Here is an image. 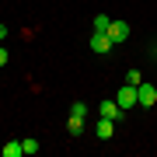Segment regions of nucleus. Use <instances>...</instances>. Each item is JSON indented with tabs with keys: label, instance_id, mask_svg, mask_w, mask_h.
Returning a JSON list of instances; mask_svg holds the SVG:
<instances>
[{
	"label": "nucleus",
	"instance_id": "nucleus-14",
	"mask_svg": "<svg viewBox=\"0 0 157 157\" xmlns=\"http://www.w3.org/2000/svg\"><path fill=\"white\" fill-rule=\"evenodd\" d=\"M7 39V25H0V42H4Z\"/></svg>",
	"mask_w": 157,
	"mask_h": 157
},
{
	"label": "nucleus",
	"instance_id": "nucleus-4",
	"mask_svg": "<svg viewBox=\"0 0 157 157\" xmlns=\"http://www.w3.org/2000/svg\"><path fill=\"white\" fill-rule=\"evenodd\" d=\"M98 115H101V119H122L126 112L119 108V101H115V98H105V101H101V108H98Z\"/></svg>",
	"mask_w": 157,
	"mask_h": 157
},
{
	"label": "nucleus",
	"instance_id": "nucleus-7",
	"mask_svg": "<svg viewBox=\"0 0 157 157\" xmlns=\"http://www.w3.org/2000/svg\"><path fill=\"white\" fill-rule=\"evenodd\" d=\"M0 154H4V157H21V154H25V147L17 143V140H7L4 147H0Z\"/></svg>",
	"mask_w": 157,
	"mask_h": 157
},
{
	"label": "nucleus",
	"instance_id": "nucleus-13",
	"mask_svg": "<svg viewBox=\"0 0 157 157\" xmlns=\"http://www.w3.org/2000/svg\"><path fill=\"white\" fill-rule=\"evenodd\" d=\"M7 59H11V56H7V49H4V45H0V67H7Z\"/></svg>",
	"mask_w": 157,
	"mask_h": 157
},
{
	"label": "nucleus",
	"instance_id": "nucleus-3",
	"mask_svg": "<svg viewBox=\"0 0 157 157\" xmlns=\"http://www.w3.org/2000/svg\"><path fill=\"white\" fill-rule=\"evenodd\" d=\"M105 35H108V39H112L115 45H119V42H126V39H129V21H112Z\"/></svg>",
	"mask_w": 157,
	"mask_h": 157
},
{
	"label": "nucleus",
	"instance_id": "nucleus-11",
	"mask_svg": "<svg viewBox=\"0 0 157 157\" xmlns=\"http://www.w3.org/2000/svg\"><path fill=\"white\" fill-rule=\"evenodd\" d=\"M70 115L84 119V115H87V101H73V105H70Z\"/></svg>",
	"mask_w": 157,
	"mask_h": 157
},
{
	"label": "nucleus",
	"instance_id": "nucleus-1",
	"mask_svg": "<svg viewBox=\"0 0 157 157\" xmlns=\"http://www.w3.org/2000/svg\"><path fill=\"white\" fill-rule=\"evenodd\" d=\"M115 101H119V108H122V112H129L133 105H140V91H136L133 84H126L122 91H115Z\"/></svg>",
	"mask_w": 157,
	"mask_h": 157
},
{
	"label": "nucleus",
	"instance_id": "nucleus-9",
	"mask_svg": "<svg viewBox=\"0 0 157 157\" xmlns=\"http://www.w3.org/2000/svg\"><path fill=\"white\" fill-rule=\"evenodd\" d=\"M108 25H112L108 14H94V32H108Z\"/></svg>",
	"mask_w": 157,
	"mask_h": 157
},
{
	"label": "nucleus",
	"instance_id": "nucleus-15",
	"mask_svg": "<svg viewBox=\"0 0 157 157\" xmlns=\"http://www.w3.org/2000/svg\"><path fill=\"white\" fill-rule=\"evenodd\" d=\"M154 52H157V49H154Z\"/></svg>",
	"mask_w": 157,
	"mask_h": 157
},
{
	"label": "nucleus",
	"instance_id": "nucleus-6",
	"mask_svg": "<svg viewBox=\"0 0 157 157\" xmlns=\"http://www.w3.org/2000/svg\"><path fill=\"white\" fill-rule=\"evenodd\" d=\"M94 133H98V140H112L115 136V119H98Z\"/></svg>",
	"mask_w": 157,
	"mask_h": 157
},
{
	"label": "nucleus",
	"instance_id": "nucleus-8",
	"mask_svg": "<svg viewBox=\"0 0 157 157\" xmlns=\"http://www.w3.org/2000/svg\"><path fill=\"white\" fill-rule=\"evenodd\" d=\"M67 129H70V136H80V133H84V119L70 115V119H67Z\"/></svg>",
	"mask_w": 157,
	"mask_h": 157
},
{
	"label": "nucleus",
	"instance_id": "nucleus-5",
	"mask_svg": "<svg viewBox=\"0 0 157 157\" xmlns=\"http://www.w3.org/2000/svg\"><path fill=\"white\" fill-rule=\"evenodd\" d=\"M136 91H140V105H143V108H154V105H157V87H154V84H140Z\"/></svg>",
	"mask_w": 157,
	"mask_h": 157
},
{
	"label": "nucleus",
	"instance_id": "nucleus-12",
	"mask_svg": "<svg viewBox=\"0 0 157 157\" xmlns=\"http://www.w3.org/2000/svg\"><path fill=\"white\" fill-rule=\"evenodd\" d=\"M126 84L140 87V84H143V73H140V70H129V73H126Z\"/></svg>",
	"mask_w": 157,
	"mask_h": 157
},
{
	"label": "nucleus",
	"instance_id": "nucleus-2",
	"mask_svg": "<svg viewBox=\"0 0 157 157\" xmlns=\"http://www.w3.org/2000/svg\"><path fill=\"white\" fill-rule=\"evenodd\" d=\"M112 39H108V35L105 32H94V35H91V52H98V56H105V52H112Z\"/></svg>",
	"mask_w": 157,
	"mask_h": 157
},
{
	"label": "nucleus",
	"instance_id": "nucleus-10",
	"mask_svg": "<svg viewBox=\"0 0 157 157\" xmlns=\"http://www.w3.org/2000/svg\"><path fill=\"white\" fill-rule=\"evenodd\" d=\"M21 147H25V154H39V150H42V143L35 140V136H28V140H21Z\"/></svg>",
	"mask_w": 157,
	"mask_h": 157
}]
</instances>
